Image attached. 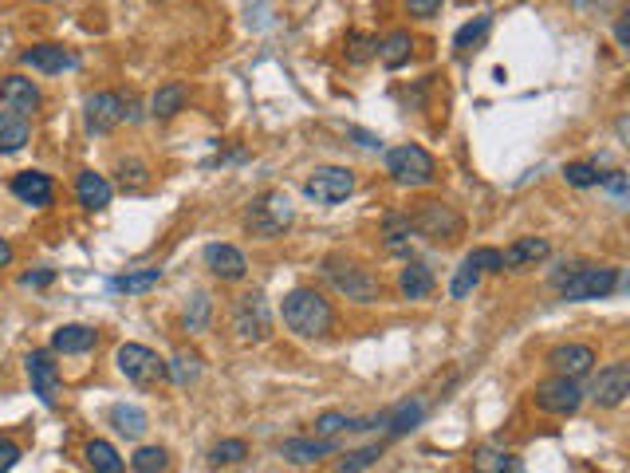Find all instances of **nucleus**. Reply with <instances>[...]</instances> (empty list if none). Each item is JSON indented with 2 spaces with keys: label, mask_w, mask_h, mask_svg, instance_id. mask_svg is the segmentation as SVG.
Here are the masks:
<instances>
[{
  "label": "nucleus",
  "mask_w": 630,
  "mask_h": 473,
  "mask_svg": "<svg viewBox=\"0 0 630 473\" xmlns=\"http://www.w3.org/2000/svg\"><path fill=\"white\" fill-rule=\"evenodd\" d=\"M32 138V127L24 115H12V111H0V154H16L24 150Z\"/></svg>",
  "instance_id": "obj_25"
},
{
  "label": "nucleus",
  "mask_w": 630,
  "mask_h": 473,
  "mask_svg": "<svg viewBox=\"0 0 630 473\" xmlns=\"http://www.w3.org/2000/svg\"><path fill=\"white\" fill-rule=\"evenodd\" d=\"M548 253H552L548 237H520V241H512V245L504 249L501 261H504V269H532V265L548 261Z\"/></svg>",
  "instance_id": "obj_19"
},
{
  "label": "nucleus",
  "mask_w": 630,
  "mask_h": 473,
  "mask_svg": "<svg viewBox=\"0 0 630 473\" xmlns=\"http://www.w3.org/2000/svg\"><path fill=\"white\" fill-rule=\"evenodd\" d=\"M123 115H126V103L119 91H95V95H87V103H83V123H87L91 135H111V131L123 123Z\"/></svg>",
  "instance_id": "obj_12"
},
{
  "label": "nucleus",
  "mask_w": 630,
  "mask_h": 473,
  "mask_svg": "<svg viewBox=\"0 0 630 473\" xmlns=\"http://www.w3.org/2000/svg\"><path fill=\"white\" fill-rule=\"evenodd\" d=\"M115 367L134 387H154L166 379V359H158V351H150L142 343H123L115 351Z\"/></svg>",
  "instance_id": "obj_7"
},
{
  "label": "nucleus",
  "mask_w": 630,
  "mask_h": 473,
  "mask_svg": "<svg viewBox=\"0 0 630 473\" xmlns=\"http://www.w3.org/2000/svg\"><path fill=\"white\" fill-rule=\"evenodd\" d=\"M111 426H115L123 438H142L150 422H146V410H142V406L119 403V406H111Z\"/></svg>",
  "instance_id": "obj_30"
},
{
  "label": "nucleus",
  "mask_w": 630,
  "mask_h": 473,
  "mask_svg": "<svg viewBox=\"0 0 630 473\" xmlns=\"http://www.w3.org/2000/svg\"><path fill=\"white\" fill-rule=\"evenodd\" d=\"M20 64L40 71V75H63V71L75 68L79 60H75V52H67L63 44H36V48L20 52Z\"/></svg>",
  "instance_id": "obj_18"
},
{
  "label": "nucleus",
  "mask_w": 630,
  "mask_h": 473,
  "mask_svg": "<svg viewBox=\"0 0 630 473\" xmlns=\"http://www.w3.org/2000/svg\"><path fill=\"white\" fill-rule=\"evenodd\" d=\"M406 8H410V16H422V20H430V16H438L441 0H406Z\"/></svg>",
  "instance_id": "obj_47"
},
{
  "label": "nucleus",
  "mask_w": 630,
  "mask_h": 473,
  "mask_svg": "<svg viewBox=\"0 0 630 473\" xmlns=\"http://www.w3.org/2000/svg\"><path fill=\"white\" fill-rule=\"evenodd\" d=\"M410 52H414V36L410 32H390L382 44H378V60L386 64L390 71H398L402 64H410Z\"/></svg>",
  "instance_id": "obj_27"
},
{
  "label": "nucleus",
  "mask_w": 630,
  "mask_h": 473,
  "mask_svg": "<svg viewBox=\"0 0 630 473\" xmlns=\"http://www.w3.org/2000/svg\"><path fill=\"white\" fill-rule=\"evenodd\" d=\"M422 418H426V403L422 399H406V403H398L394 410H386V430L394 434V438H402V434H410L414 426H422Z\"/></svg>",
  "instance_id": "obj_24"
},
{
  "label": "nucleus",
  "mask_w": 630,
  "mask_h": 473,
  "mask_svg": "<svg viewBox=\"0 0 630 473\" xmlns=\"http://www.w3.org/2000/svg\"><path fill=\"white\" fill-rule=\"evenodd\" d=\"M170 466V454L162 446H138L134 458H130V470L134 473H162Z\"/></svg>",
  "instance_id": "obj_34"
},
{
  "label": "nucleus",
  "mask_w": 630,
  "mask_h": 473,
  "mask_svg": "<svg viewBox=\"0 0 630 473\" xmlns=\"http://www.w3.org/2000/svg\"><path fill=\"white\" fill-rule=\"evenodd\" d=\"M560 296L579 304V300H603L619 288V269L615 265H564L552 276Z\"/></svg>",
  "instance_id": "obj_2"
},
{
  "label": "nucleus",
  "mask_w": 630,
  "mask_h": 473,
  "mask_svg": "<svg viewBox=\"0 0 630 473\" xmlns=\"http://www.w3.org/2000/svg\"><path fill=\"white\" fill-rule=\"evenodd\" d=\"M75 198H79V205H83L87 213H99V209H107V205H111L115 190H111V182H107L103 174L83 170V174L75 178Z\"/></svg>",
  "instance_id": "obj_21"
},
{
  "label": "nucleus",
  "mask_w": 630,
  "mask_h": 473,
  "mask_svg": "<svg viewBox=\"0 0 630 473\" xmlns=\"http://www.w3.org/2000/svg\"><path fill=\"white\" fill-rule=\"evenodd\" d=\"M182 107H186V87H182V83H162V87L150 95V115H154V119H174Z\"/></svg>",
  "instance_id": "obj_28"
},
{
  "label": "nucleus",
  "mask_w": 630,
  "mask_h": 473,
  "mask_svg": "<svg viewBox=\"0 0 630 473\" xmlns=\"http://www.w3.org/2000/svg\"><path fill=\"white\" fill-rule=\"evenodd\" d=\"M40 4H48V0H40Z\"/></svg>",
  "instance_id": "obj_51"
},
{
  "label": "nucleus",
  "mask_w": 630,
  "mask_h": 473,
  "mask_svg": "<svg viewBox=\"0 0 630 473\" xmlns=\"http://www.w3.org/2000/svg\"><path fill=\"white\" fill-rule=\"evenodd\" d=\"M371 56H378V40L375 36H367V32H351L347 36V64H367Z\"/></svg>",
  "instance_id": "obj_38"
},
{
  "label": "nucleus",
  "mask_w": 630,
  "mask_h": 473,
  "mask_svg": "<svg viewBox=\"0 0 630 473\" xmlns=\"http://www.w3.org/2000/svg\"><path fill=\"white\" fill-rule=\"evenodd\" d=\"M532 403H536V410H544V414H556V418H564V414H575V410L583 406V387H579V379L552 375V379L536 383V391H532Z\"/></svg>",
  "instance_id": "obj_9"
},
{
  "label": "nucleus",
  "mask_w": 630,
  "mask_h": 473,
  "mask_svg": "<svg viewBox=\"0 0 630 473\" xmlns=\"http://www.w3.org/2000/svg\"><path fill=\"white\" fill-rule=\"evenodd\" d=\"M323 276H327V284H331L339 296H347V300H355V304H375L378 296H382V284H378L375 272L355 265V261L327 257V261H323Z\"/></svg>",
  "instance_id": "obj_3"
},
{
  "label": "nucleus",
  "mask_w": 630,
  "mask_h": 473,
  "mask_svg": "<svg viewBox=\"0 0 630 473\" xmlns=\"http://www.w3.org/2000/svg\"><path fill=\"white\" fill-rule=\"evenodd\" d=\"M339 430H351V418H347V414L323 410V414L315 418V434H319V438H331V434H339Z\"/></svg>",
  "instance_id": "obj_44"
},
{
  "label": "nucleus",
  "mask_w": 630,
  "mask_h": 473,
  "mask_svg": "<svg viewBox=\"0 0 630 473\" xmlns=\"http://www.w3.org/2000/svg\"><path fill=\"white\" fill-rule=\"evenodd\" d=\"M434 272L426 269V265H418V261H410L406 269L398 272V292L406 296V300H426L430 292H434Z\"/></svg>",
  "instance_id": "obj_23"
},
{
  "label": "nucleus",
  "mask_w": 630,
  "mask_h": 473,
  "mask_svg": "<svg viewBox=\"0 0 630 473\" xmlns=\"http://www.w3.org/2000/svg\"><path fill=\"white\" fill-rule=\"evenodd\" d=\"M284 324L300 339H323L335 328V308L323 292L315 288H292L284 296Z\"/></svg>",
  "instance_id": "obj_1"
},
{
  "label": "nucleus",
  "mask_w": 630,
  "mask_h": 473,
  "mask_svg": "<svg viewBox=\"0 0 630 473\" xmlns=\"http://www.w3.org/2000/svg\"><path fill=\"white\" fill-rule=\"evenodd\" d=\"M0 103H4V111L32 119V115L40 111L44 95H40V87H36L28 75H4V79H0Z\"/></svg>",
  "instance_id": "obj_14"
},
{
  "label": "nucleus",
  "mask_w": 630,
  "mask_h": 473,
  "mask_svg": "<svg viewBox=\"0 0 630 473\" xmlns=\"http://www.w3.org/2000/svg\"><path fill=\"white\" fill-rule=\"evenodd\" d=\"M564 178H567V186H575V190H587V186H599V182H603V174H599L595 162H571V166H564Z\"/></svg>",
  "instance_id": "obj_40"
},
{
  "label": "nucleus",
  "mask_w": 630,
  "mask_h": 473,
  "mask_svg": "<svg viewBox=\"0 0 630 473\" xmlns=\"http://www.w3.org/2000/svg\"><path fill=\"white\" fill-rule=\"evenodd\" d=\"M304 194L315 205H339L355 194V174L343 166H319L312 170V178L304 182Z\"/></svg>",
  "instance_id": "obj_10"
},
{
  "label": "nucleus",
  "mask_w": 630,
  "mask_h": 473,
  "mask_svg": "<svg viewBox=\"0 0 630 473\" xmlns=\"http://www.w3.org/2000/svg\"><path fill=\"white\" fill-rule=\"evenodd\" d=\"M83 458H87V470L91 473H123V458H119V450L111 446V442H103V438H91L87 446H83Z\"/></svg>",
  "instance_id": "obj_26"
},
{
  "label": "nucleus",
  "mask_w": 630,
  "mask_h": 473,
  "mask_svg": "<svg viewBox=\"0 0 630 473\" xmlns=\"http://www.w3.org/2000/svg\"><path fill=\"white\" fill-rule=\"evenodd\" d=\"M477 284H481V272L469 269V265L461 261V269H457V276H453V284H449V296H453V300H465V296H469V292H473Z\"/></svg>",
  "instance_id": "obj_42"
},
{
  "label": "nucleus",
  "mask_w": 630,
  "mask_h": 473,
  "mask_svg": "<svg viewBox=\"0 0 630 473\" xmlns=\"http://www.w3.org/2000/svg\"><path fill=\"white\" fill-rule=\"evenodd\" d=\"M119 178H123V186L138 190V186H146V178H150V166H146L142 158H123V162H119Z\"/></svg>",
  "instance_id": "obj_41"
},
{
  "label": "nucleus",
  "mask_w": 630,
  "mask_h": 473,
  "mask_svg": "<svg viewBox=\"0 0 630 473\" xmlns=\"http://www.w3.org/2000/svg\"><path fill=\"white\" fill-rule=\"evenodd\" d=\"M95 343H99L95 328H87V324H63V328H56V336H52V351H60V355H87V351H95Z\"/></svg>",
  "instance_id": "obj_22"
},
{
  "label": "nucleus",
  "mask_w": 630,
  "mask_h": 473,
  "mask_svg": "<svg viewBox=\"0 0 630 473\" xmlns=\"http://www.w3.org/2000/svg\"><path fill=\"white\" fill-rule=\"evenodd\" d=\"M331 454H335L331 438H288V442H280V458L292 462V466H312V462L331 458Z\"/></svg>",
  "instance_id": "obj_20"
},
{
  "label": "nucleus",
  "mask_w": 630,
  "mask_h": 473,
  "mask_svg": "<svg viewBox=\"0 0 630 473\" xmlns=\"http://www.w3.org/2000/svg\"><path fill=\"white\" fill-rule=\"evenodd\" d=\"M627 16H630V12H623V16H619V24H615V40H619V48H623V52H627V48H630V36H627Z\"/></svg>",
  "instance_id": "obj_49"
},
{
  "label": "nucleus",
  "mask_w": 630,
  "mask_h": 473,
  "mask_svg": "<svg viewBox=\"0 0 630 473\" xmlns=\"http://www.w3.org/2000/svg\"><path fill=\"white\" fill-rule=\"evenodd\" d=\"M465 265L477 272H504L501 249H473V253L465 257Z\"/></svg>",
  "instance_id": "obj_43"
},
{
  "label": "nucleus",
  "mask_w": 630,
  "mask_h": 473,
  "mask_svg": "<svg viewBox=\"0 0 630 473\" xmlns=\"http://www.w3.org/2000/svg\"><path fill=\"white\" fill-rule=\"evenodd\" d=\"M489 24H493V16H477V20L461 24V28H457V36H453V48H457V52H469L473 44H481V40H485Z\"/></svg>",
  "instance_id": "obj_36"
},
{
  "label": "nucleus",
  "mask_w": 630,
  "mask_h": 473,
  "mask_svg": "<svg viewBox=\"0 0 630 473\" xmlns=\"http://www.w3.org/2000/svg\"><path fill=\"white\" fill-rule=\"evenodd\" d=\"M386 174L398 182V186H430L434 178H438V166H434V158L422 150V146H414V142H406V146H394L390 154H386Z\"/></svg>",
  "instance_id": "obj_6"
},
{
  "label": "nucleus",
  "mask_w": 630,
  "mask_h": 473,
  "mask_svg": "<svg viewBox=\"0 0 630 473\" xmlns=\"http://www.w3.org/2000/svg\"><path fill=\"white\" fill-rule=\"evenodd\" d=\"M292 202L280 194V190H268V194H260L256 202H249V213H245V229H249L252 237H260V241H272V237H280L288 225H292Z\"/></svg>",
  "instance_id": "obj_5"
},
{
  "label": "nucleus",
  "mask_w": 630,
  "mask_h": 473,
  "mask_svg": "<svg viewBox=\"0 0 630 473\" xmlns=\"http://www.w3.org/2000/svg\"><path fill=\"white\" fill-rule=\"evenodd\" d=\"M24 371H28L32 395H40V403H44V406L60 403V367H56L52 351H28V359H24Z\"/></svg>",
  "instance_id": "obj_13"
},
{
  "label": "nucleus",
  "mask_w": 630,
  "mask_h": 473,
  "mask_svg": "<svg viewBox=\"0 0 630 473\" xmlns=\"http://www.w3.org/2000/svg\"><path fill=\"white\" fill-rule=\"evenodd\" d=\"M16 462H20V446L12 438H0V473L16 470Z\"/></svg>",
  "instance_id": "obj_46"
},
{
  "label": "nucleus",
  "mask_w": 630,
  "mask_h": 473,
  "mask_svg": "<svg viewBox=\"0 0 630 473\" xmlns=\"http://www.w3.org/2000/svg\"><path fill=\"white\" fill-rule=\"evenodd\" d=\"M197 375H201V359L189 355V351H178V355L166 363V379H174L178 387H189Z\"/></svg>",
  "instance_id": "obj_33"
},
{
  "label": "nucleus",
  "mask_w": 630,
  "mask_h": 473,
  "mask_svg": "<svg viewBox=\"0 0 630 473\" xmlns=\"http://www.w3.org/2000/svg\"><path fill=\"white\" fill-rule=\"evenodd\" d=\"M233 332L245 339V343H264V339L272 336V312H268L264 292L237 296V304H233Z\"/></svg>",
  "instance_id": "obj_8"
},
{
  "label": "nucleus",
  "mask_w": 630,
  "mask_h": 473,
  "mask_svg": "<svg viewBox=\"0 0 630 473\" xmlns=\"http://www.w3.org/2000/svg\"><path fill=\"white\" fill-rule=\"evenodd\" d=\"M406 217H410V229H414L418 237L434 241V245H449V241H457V237H461V229H465V217L445 202H418V209H414V213H406Z\"/></svg>",
  "instance_id": "obj_4"
},
{
  "label": "nucleus",
  "mask_w": 630,
  "mask_h": 473,
  "mask_svg": "<svg viewBox=\"0 0 630 473\" xmlns=\"http://www.w3.org/2000/svg\"><path fill=\"white\" fill-rule=\"evenodd\" d=\"M627 395H630V363H611V367H603V371L591 379V391H583V399H591V403L603 406V410L623 406Z\"/></svg>",
  "instance_id": "obj_11"
},
{
  "label": "nucleus",
  "mask_w": 630,
  "mask_h": 473,
  "mask_svg": "<svg viewBox=\"0 0 630 473\" xmlns=\"http://www.w3.org/2000/svg\"><path fill=\"white\" fill-rule=\"evenodd\" d=\"M599 186H607V194L615 198V202H627V186L630 178L623 174V170H611V174H603V182Z\"/></svg>",
  "instance_id": "obj_45"
},
{
  "label": "nucleus",
  "mask_w": 630,
  "mask_h": 473,
  "mask_svg": "<svg viewBox=\"0 0 630 473\" xmlns=\"http://www.w3.org/2000/svg\"><path fill=\"white\" fill-rule=\"evenodd\" d=\"M249 458V442H241V438H225V442H217L213 450H209V462L213 466H237V462H245Z\"/></svg>",
  "instance_id": "obj_35"
},
{
  "label": "nucleus",
  "mask_w": 630,
  "mask_h": 473,
  "mask_svg": "<svg viewBox=\"0 0 630 473\" xmlns=\"http://www.w3.org/2000/svg\"><path fill=\"white\" fill-rule=\"evenodd\" d=\"M378 458H382V446H363V450H351L339 458V473H363L371 470Z\"/></svg>",
  "instance_id": "obj_39"
},
{
  "label": "nucleus",
  "mask_w": 630,
  "mask_h": 473,
  "mask_svg": "<svg viewBox=\"0 0 630 473\" xmlns=\"http://www.w3.org/2000/svg\"><path fill=\"white\" fill-rule=\"evenodd\" d=\"M8 265H12V245L0 237V269H8Z\"/></svg>",
  "instance_id": "obj_50"
},
{
  "label": "nucleus",
  "mask_w": 630,
  "mask_h": 473,
  "mask_svg": "<svg viewBox=\"0 0 630 473\" xmlns=\"http://www.w3.org/2000/svg\"><path fill=\"white\" fill-rule=\"evenodd\" d=\"M209 312H213V300H209L205 292H193L186 304V332H205Z\"/></svg>",
  "instance_id": "obj_37"
},
{
  "label": "nucleus",
  "mask_w": 630,
  "mask_h": 473,
  "mask_svg": "<svg viewBox=\"0 0 630 473\" xmlns=\"http://www.w3.org/2000/svg\"><path fill=\"white\" fill-rule=\"evenodd\" d=\"M12 198H20V202L32 205V209H48V205L56 202V186H52V178L44 170H20L12 178Z\"/></svg>",
  "instance_id": "obj_17"
},
{
  "label": "nucleus",
  "mask_w": 630,
  "mask_h": 473,
  "mask_svg": "<svg viewBox=\"0 0 630 473\" xmlns=\"http://www.w3.org/2000/svg\"><path fill=\"white\" fill-rule=\"evenodd\" d=\"M162 284V269H138V272H123L111 280L115 292H126V296H138V292H150Z\"/></svg>",
  "instance_id": "obj_31"
},
{
  "label": "nucleus",
  "mask_w": 630,
  "mask_h": 473,
  "mask_svg": "<svg viewBox=\"0 0 630 473\" xmlns=\"http://www.w3.org/2000/svg\"><path fill=\"white\" fill-rule=\"evenodd\" d=\"M382 233H386V253L394 257H410V217L406 213H386L382 221Z\"/></svg>",
  "instance_id": "obj_29"
},
{
  "label": "nucleus",
  "mask_w": 630,
  "mask_h": 473,
  "mask_svg": "<svg viewBox=\"0 0 630 473\" xmlns=\"http://www.w3.org/2000/svg\"><path fill=\"white\" fill-rule=\"evenodd\" d=\"M516 470V458L508 450H497V446H481L473 454V473H512Z\"/></svg>",
  "instance_id": "obj_32"
},
{
  "label": "nucleus",
  "mask_w": 630,
  "mask_h": 473,
  "mask_svg": "<svg viewBox=\"0 0 630 473\" xmlns=\"http://www.w3.org/2000/svg\"><path fill=\"white\" fill-rule=\"evenodd\" d=\"M205 269L213 272L217 280H225V284H237V280H245V272H249V261H245V253L237 249V245H221V241H213V245H205Z\"/></svg>",
  "instance_id": "obj_16"
},
{
  "label": "nucleus",
  "mask_w": 630,
  "mask_h": 473,
  "mask_svg": "<svg viewBox=\"0 0 630 473\" xmlns=\"http://www.w3.org/2000/svg\"><path fill=\"white\" fill-rule=\"evenodd\" d=\"M548 367L552 375H564V379H583L595 371V351L587 343H560L548 351Z\"/></svg>",
  "instance_id": "obj_15"
},
{
  "label": "nucleus",
  "mask_w": 630,
  "mask_h": 473,
  "mask_svg": "<svg viewBox=\"0 0 630 473\" xmlns=\"http://www.w3.org/2000/svg\"><path fill=\"white\" fill-rule=\"evenodd\" d=\"M52 280H56V272L40 269V272H24V280H20V284H24V288H44V284H52Z\"/></svg>",
  "instance_id": "obj_48"
}]
</instances>
